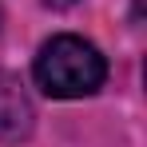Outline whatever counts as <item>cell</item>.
<instances>
[{"instance_id": "1", "label": "cell", "mask_w": 147, "mask_h": 147, "mask_svg": "<svg viewBox=\"0 0 147 147\" xmlns=\"http://www.w3.org/2000/svg\"><path fill=\"white\" fill-rule=\"evenodd\" d=\"M32 76H36L40 92L52 99H84L103 88L107 60L84 36H52L36 56Z\"/></svg>"}, {"instance_id": "2", "label": "cell", "mask_w": 147, "mask_h": 147, "mask_svg": "<svg viewBox=\"0 0 147 147\" xmlns=\"http://www.w3.org/2000/svg\"><path fill=\"white\" fill-rule=\"evenodd\" d=\"M36 127V107L28 99L24 84L16 76L0 72V139L16 143V139H28Z\"/></svg>"}, {"instance_id": "3", "label": "cell", "mask_w": 147, "mask_h": 147, "mask_svg": "<svg viewBox=\"0 0 147 147\" xmlns=\"http://www.w3.org/2000/svg\"><path fill=\"white\" fill-rule=\"evenodd\" d=\"M48 8H72V4H80V0H44Z\"/></svg>"}]
</instances>
